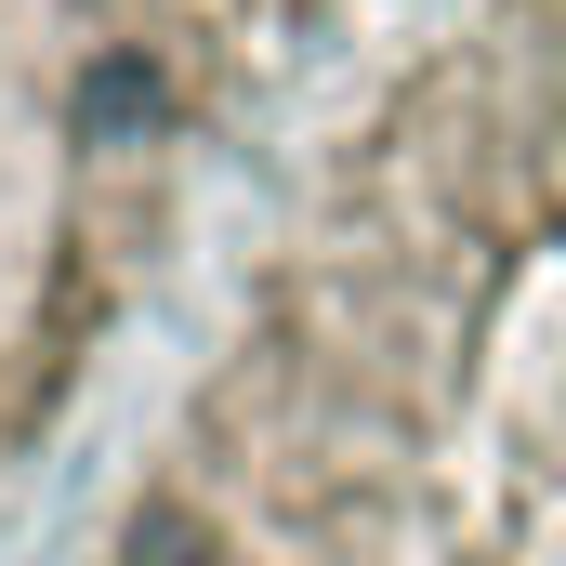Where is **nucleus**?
<instances>
[{"mask_svg": "<svg viewBox=\"0 0 566 566\" xmlns=\"http://www.w3.org/2000/svg\"><path fill=\"white\" fill-rule=\"evenodd\" d=\"M158 106H171V80H158L145 53H93V66H80V145H145Z\"/></svg>", "mask_w": 566, "mask_h": 566, "instance_id": "1", "label": "nucleus"}, {"mask_svg": "<svg viewBox=\"0 0 566 566\" xmlns=\"http://www.w3.org/2000/svg\"><path fill=\"white\" fill-rule=\"evenodd\" d=\"M119 566H211V527H198L185 501H145L133 541H119Z\"/></svg>", "mask_w": 566, "mask_h": 566, "instance_id": "2", "label": "nucleus"}]
</instances>
